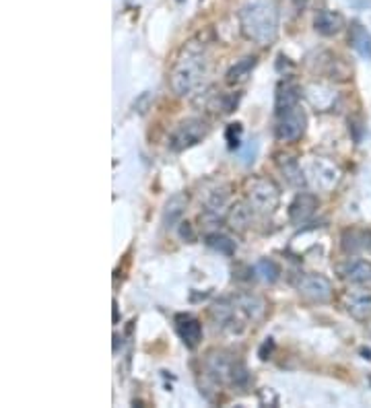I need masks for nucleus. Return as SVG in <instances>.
I'll return each mask as SVG.
<instances>
[{"label": "nucleus", "instance_id": "6", "mask_svg": "<svg viewBox=\"0 0 371 408\" xmlns=\"http://www.w3.org/2000/svg\"><path fill=\"white\" fill-rule=\"evenodd\" d=\"M209 133H211V126L202 118L182 120L169 136V149L180 153V151H186L190 146H196L198 142H202V138H206Z\"/></svg>", "mask_w": 371, "mask_h": 408}, {"label": "nucleus", "instance_id": "5", "mask_svg": "<svg viewBox=\"0 0 371 408\" xmlns=\"http://www.w3.org/2000/svg\"><path fill=\"white\" fill-rule=\"evenodd\" d=\"M305 112L295 103L289 107L277 109V122H275V135L282 142H293L305 133Z\"/></svg>", "mask_w": 371, "mask_h": 408}, {"label": "nucleus", "instance_id": "15", "mask_svg": "<svg viewBox=\"0 0 371 408\" xmlns=\"http://www.w3.org/2000/svg\"><path fill=\"white\" fill-rule=\"evenodd\" d=\"M186 206H188V196L186 194L178 192V194L169 196V200L165 202V209H163V225H165V229L178 225V221L184 217Z\"/></svg>", "mask_w": 371, "mask_h": 408}, {"label": "nucleus", "instance_id": "8", "mask_svg": "<svg viewBox=\"0 0 371 408\" xmlns=\"http://www.w3.org/2000/svg\"><path fill=\"white\" fill-rule=\"evenodd\" d=\"M305 180L310 181L312 186H316L318 190H332L338 180H340V172L338 167L328 161L324 157H316L308 163V169H305Z\"/></svg>", "mask_w": 371, "mask_h": 408}, {"label": "nucleus", "instance_id": "2", "mask_svg": "<svg viewBox=\"0 0 371 408\" xmlns=\"http://www.w3.org/2000/svg\"><path fill=\"white\" fill-rule=\"evenodd\" d=\"M204 75H206L204 54L190 45V47H186L184 54L178 58V62L172 68V75H169L172 89L176 95L184 97L200 85Z\"/></svg>", "mask_w": 371, "mask_h": 408}, {"label": "nucleus", "instance_id": "19", "mask_svg": "<svg viewBox=\"0 0 371 408\" xmlns=\"http://www.w3.org/2000/svg\"><path fill=\"white\" fill-rule=\"evenodd\" d=\"M301 97V89L293 83V81H285L280 83V87L277 89V103L275 107L282 109V107H289V105H295Z\"/></svg>", "mask_w": 371, "mask_h": 408}, {"label": "nucleus", "instance_id": "13", "mask_svg": "<svg viewBox=\"0 0 371 408\" xmlns=\"http://www.w3.org/2000/svg\"><path fill=\"white\" fill-rule=\"evenodd\" d=\"M176 330L188 349H196L202 340V324L196 317L178 316L176 317Z\"/></svg>", "mask_w": 371, "mask_h": 408}, {"label": "nucleus", "instance_id": "26", "mask_svg": "<svg viewBox=\"0 0 371 408\" xmlns=\"http://www.w3.org/2000/svg\"><path fill=\"white\" fill-rule=\"evenodd\" d=\"M256 155H258V142L256 140H250L248 146H245V153H241V159H243L245 165H250V163L256 161Z\"/></svg>", "mask_w": 371, "mask_h": 408}, {"label": "nucleus", "instance_id": "11", "mask_svg": "<svg viewBox=\"0 0 371 408\" xmlns=\"http://www.w3.org/2000/svg\"><path fill=\"white\" fill-rule=\"evenodd\" d=\"M314 27L320 36H336L344 29V17L338 10H330V8H322L316 13L314 17Z\"/></svg>", "mask_w": 371, "mask_h": 408}, {"label": "nucleus", "instance_id": "9", "mask_svg": "<svg viewBox=\"0 0 371 408\" xmlns=\"http://www.w3.org/2000/svg\"><path fill=\"white\" fill-rule=\"evenodd\" d=\"M211 316L217 322V326H221L223 330H229V332H241L245 328V319H250L243 314V310L237 305V301L215 303L211 310Z\"/></svg>", "mask_w": 371, "mask_h": 408}, {"label": "nucleus", "instance_id": "12", "mask_svg": "<svg viewBox=\"0 0 371 408\" xmlns=\"http://www.w3.org/2000/svg\"><path fill=\"white\" fill-rule=\"evenodd\" d=\"M344 308L349 316L357 322H368L371 317V293L370 291H355L344 297Z\"/></svg>", "mask_w": 371, "mask_h": 408}, {"label": "nucleus", "instance_id": "20", "mask_svg": "<svg viewBox=\"0 0 371 408\" xmlns=\"http://www.w3.org/2000/svg\"><path fill=\"white\" fill-rule=\"evenodd\" d=\"M308 99H310L318 109H328V107L334 103L336 93L332 89H328V87H324V85H312V87L308 89Z\"/></svg>", "mask_w": 371, "mask_h": 408}, {"label": "nucleus", "instance_id": "23", "mask_svg": "<svg viewBox=\"0 0 371 408\" xmlns=\"http://www.w3.org/2000/svg\"><path fill=\"white\" fill-rule=\"evenodd\" d=\"M206 243L215 252H219L223 256H233L235 254V241H233L232 237L223 235V233H211V235H206Z\"/></svg>", "mask_w": 371, "mask_h": 408}, {"label": "nucleus", "instance_id": "29", "mask_svg": "<svg viewBox=\"0 0 371 408\" xmlns=\"http://www.w3.org/2000/svg\"><path fill=\"white\" fill-rule=\"evenodd\" d=\"M182 237L184 239H188V241H194V231H192V227L188 225V223H182Z\"/></svg>", "mask_w": 371, "mask_h": 408}, {"label": "nucleus", "instance_id": "25", "mask_svg": "<svg viewBox=\"0 0 371 408\" xmlns=\"http://www.w3.org/2000/svg\"><path fill=\"white\" fill-rule=\"evenodd\" d=\"M225 206H227V192H223V190L211 192V196L206 198V211L209 213H219Z\"/></svg>", "mask_w": 371, "mask_h": 408}, {"label": "nucleus", "instance_id": "22", "mask_svg": "<svg viewBox=\"0 0 371 408\" xmlns=\"http://www.w3.org/2000/svg\"><path fill=\"white\" fill-rule=\"evenodd\" d=\"M235 301L243 310V314L248 317H252V319H258V317L262 316V312H264V303L256 295H239V297H235Z\"/></svg>", "mask_w": 371, "mask_h": 408}, {"label": "nucleus", "instance_id": "1", "mask_svg": "<svg viewBox=\"0 0 371 408\" xmlns=\"http://www.w3.org/2000/svg\"><path fill=\"white\" fill-rule=\"evenodd\" d=\"M241 33L258 45H271L278 33V6L275 0H245L239 8Z\"/></svg>", "mask_w": 371, "mask_h": 408}, {"label": "nucleus", "instance_id": "21", "mask_svg": "<svg viewBox=\"0 0 371 408\" xmlns=\"http://www.w3.org/2000/svg\"><path fill=\"white\" fill-rule=\"evenodd\" d=\"M280 169H282V174H285V178L287 181L291 183V186H303L305 183V172L301 169V165L295 161V159H291V157H287L285 159V163L280 161Z\"/></svg>", "mask_w": 371, "mask_h": 408}, {"label": "nucleus", "instance_id": "14", "mask_svg": "<svg viewBox=\"0 0 371 408\" xmlns=\"http://www.w3.org/2000/svg\"><path fill=\"white\" fill-rule=\"evenodd\" d=\"M342 276L347 282L361 287V289H371V262L368 260H353L344 266Z\"/></svg>", "mask_w": 371, "mask_h": 408}, {"label": "nucleus", "instance_id": "16", "mask_svg": "<svg viewBox=\"0 0 371 408\" xmlns=\"http://www.w3.org/2000/svg\"><path fill=\"white\" fill-rule=\"evenodd\" d=\"M351 45L353 50L363 58V60H371V33L368 31L365 25H361L359 21H353L351 23Z\"/></svg>", "mask_w": 371, "mask_h": 408}, {"label": "nucleus", "instance_id": "4", "mask_svg": "<svg viewBox=\"0 0 371 408\" xmlns=\"http://www.w3.org/2000/svg\"><path fill=\"white\" fill-rule=\"evenodd\" d=\"M206 369L217 381L223 384L243 386L248 381V369L243 367V363L227 353H211L206 359Z\"/></svg>", "mask_w": 371, "mask_h": 408}, {"label": "nucleus", "instance_id": "3", "mask_svg": "<svg viewBox=\"0 0 371 408\" xmlns=\"http://www.w3.org/2000/svg\"><path fill=\"white\" fill-rule=\"evenodd\" d=\"M245 196H248L250 206L262 215H273L280 202V190L277 183L268 178H254L248 181Z\"/></svg>", "mask_w": 371, "mask_h": 408}, {"label": "nucleus", "instance_id": "18", "mask_svg": "<svg viewBox=\"0 0 371 408\" xmlns=\"http://www.w3.org/2000/svg\"><path fill=\"white\" fill-rule=\"evenodd\" d=\"M254 66H256V58L254 56H248V58L239 60L237 64H233L232 68L227 70V83L229 85H241V83H245L248 77L252 75Z\"/></svg>", "mask_w": 371, "mask_h": 408}, {"label": "nucleus", "instance_id": "30", "mask_svg": "<svg viewBox=\"0 0 371 408\" xmlns=\"http://www.w3.org/2000/svg\"><path fill=\"white\" fill-rule=\"evenodd\" d=\"M310 0H293V4H295V8H303L305 4H308Z\"/></svg>", "mask_w": 371, "mask_h": 408}, {"label": "nucleus", "instance_id": "17", "mask_svg": "<svg viewBox=\"0 0 371 408\" xmlns=\"http://www.w3.org/2000/svg\"><path fill=\"white\" fill-rule=\"evenodd\" d=\"M252 206H250V202L245 204V202H237V204H233L232 209H229V213H227V223L233 227V229H237V231H243V229H248L250 223H252Z\"/></svg>", "mask_w": 371, "mask_h": 408}, {"label": "nucleus", "instance_id": "7", "mask_svg": "<svg viewBox=\"0 0 371 408\" xmlns=\"http://www.w3.org/2000/svg\"><path fill=\"white\" fill-rule=\"evenodd\" d=\"M295 289L301 297L314 301V303H326L332 299V282L322 274H299L295 280Z\"/></svg>", "mask_w": 371, "mask_h": 408}, {"label": "nucleus", "instance_id": "27", "mask_svg": "<svg viewBox=\"0 0 371 408\" xmlns=\"http://www.w3.org/2000/svg\"><path fill=\"white\" fill-rule=\"evenodd\" d=\"M239 135H241V124H232L227 128V142H229V149H237L239 146Z\"/></svg>", "mask_w": 371, "mask_h": 408}, {"label": "nucleus", "instance_id": "10", "mask_svg": "<svg viewBox=\"0 0 371 408\" xmlns=\"http://www.w3.org/2000/svg\"><path fill=\"white\" fill-rule=\"evenodd\" d=\"M316 209H318V198L314 194H308V192L297 194L293 202L289 204V221L293 225H303L305 221L312 219Z\"/></svg>", "mask_w": 371, "mask_h": 408}, {"label": "nucleus", "instance_id": "24", "mask_svg": "<svg viewBox=\"0 0 371 408\" xmlns=\"http://www.w3.org/2000/svg\"><path fill=\"white\" fill-rule=\"evenodd\" d=\"M254 274H256L262 282L273 285V282H277L278 276H280V269L277 266V262H273V260H260V262L254 266Z\"/></svg>", "mask_w": 371, "mask_h": 408}, {"label": "nucleus", "instance_id": "28", "mask_svg": "<svg viewBox=\"0 0 371 408\" xmlns=\"http://www.w3.org/2000/svg\"><path fill=\"white\" fill-rule=\"evenodd\" d=\"M273 349H275L273 338H266V342H264V345H262V349H260V359H268V355L273 353Z\"/></svg>", "mask_w": 371, "mask_h": 408}, {"label": "nucleus", "instance_id": "31", "mask_svg": "<svg viewBox=\"0 0 371 408\" xmlns=\"http://www.w3.org/2000/svg\"><path fill=\"white\" fill-rule=\"evenodd\" d=\"M178 2H184V0H178Z\"/></svg>", "mask_w": 371, "mask_h": 408}]
</instances>
